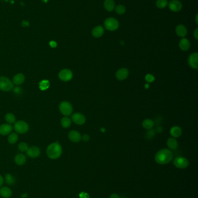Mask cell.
Wrapping results in <instances>:
<instances>
[{"instance_id":"1","label":"cell","mask_w":198,"mask_h":198,"mask_svg":"<svg viewBox=\"0 0 198 198\" xmlns=\"http://www.w3.org/2000/svg\"><path fill=\"white\" fill-rule=\"evenodd\" d=\"M173 158V153L170 150L164 148L159 151L155 155L154 160L160 165H166L171 161Z\"/></svg>"},{"instance_id":"2","label":"cell","mask_w":198,"mask_h":198,"mask_svg":"<svg viewBox=\"0 0 198 198\" xmlns=\"http://www.w3.org/2000/svg\"><path fill=\"white\" fill-rule=\"evenodd\" d=\"M62 153L61 145L58 142L50 144L46 149L48 156L52 159H55L60 157Z\"/></svg>"},{"instance_id":"3","label":"cell","mask_w":198,"mask_h":198,"mask_svg":"<svg viewBox=\"0 0 198 198\" xmlns=\"http://www.w3.org/2000/svg\"><path fill=\"white\" fill-rule=\"evenodd\" d=\"M14 88V83L8 78L5 77H0V90L4 92H8Z\"/></svg>"},{"instance_id":"4","label":"cell","mask_w":198,"mask_h":198,"mask_svg":"<svg viewBox=\"0 0 198 198\" xmlns=\"http://www.w3.org/2000/svg\"><path fill=\"white\" fill-rule=\"evenodd\" d=\"M104 26L109 31H115L119 26L118 22L113 18L106 19L104 22Z\"/></svg>"},{"instance_id":"5","label":"cell","mask_w":198,"mask_h":198,"mask_svg":"<svg viewBox=\"0 0 198 198\" xmlns=\"http://www.w3.org/2000/svg\"><path fill=\"white\" fill-rule=\"evenodd\" d=\"M173 164L178 169H185L188 166L189 162L185 157L178 156L174 159Z\"/></svg>"},{"instance_id":"6","label":"cell","mask_w":198,"mask_h":198,"mask_svg":"<svg viewBox=\"0 0 198 198\" xmlns=\"http://www.w3.org/2000/svg\"><path fill=\"white\" fill-rule=\"evenodd\" d=\"M59 110L63 115L69 116L73 112V107L70 103L63 101L59 105Z\"/></svg>"},{"instance_id":"7","label":"cell","mask_w":198,"mask_h":198,"mask_svg":"<svg viewBox=\"0 0 198 198\" xmlns=\"http://www.w3.org/2000/svg\"><path fill=\"white\" fill-rule=\"evenodd\" d=\"M14 129L19 134H24L28 130V125L26 122L20 121L15 124Z\"/></svg>"},{"instance_id":"8","label":"cell","mask_w":198,"mask_h":198,"mask_svg":"<svg viewBox=\"0 0 198 198\" xmlns=\"http://www.w3.org/2000/svg\"><path fill=\"white\" fill-rule=\"evenodd\" d=\"M59 78L61 80L64 82L71 80L73 78L72 71L69 69H63L59 73Z\"/></svg>"},{"instance_id":"9","label":"cell","mask_w":198,"mask_h":198,"mask_svg":"<svg viewBox=\"0 0 198 198\" xmlns=\"http://www.w3.org/2000/svg\"><path fill=\"white\" fill-rule=\"evenodd\" d=\"M72 121L74 124L77 125H82L86 122V119L84 115H83L80 113L77 112L72 115Z\"/></svg>"},{"instance_id":"10","label":"cell","mask_w":198,"mask_h":198,"mask_svg":"<svg viewBox=\"0 0 198 198\" xmlns=\"http://www.w3.org/2000/svg\"><path fill=\"white\" fill-rule=\"evenodd\" d=\"M198 54L193 53L189 56L188 62L190 67L194 69L198 68Z\"/></svg>"},{"instance_id":"11","label":"cell","mask_w":198,"mask_h":198,"mask_svg":"<svg viewBox=\"0 0 198 198\" xmlns=\"http://www.w3.org/2000/svg\"><path fill=\"white\" fill-rule=\"evenodd\" d=\"M129 75L128 70L126 68H123L118 70L116 73V77L119 81H123L126 80Z\"/></svg>"},{"instance_id":"12","label":"cell","mask_w":198,"mask_h":198,"mask_svg":"<svg viewBox=\"0 0 198 198\" xmlns=\"http://www.w3.org/2000/svg\"><path fill=\"white\" fill-rule=\"evenodd\" d=\"M69 138L73 143H79L81 141V135L80 133L77 130H72L68 135Z\"/></svg>"},{"instance_id":"13","label":"cell","mask_w":198,"mask_h":198,"mask_svg":"<svg viewBox=\"0 0 198 198\" xmlns=\"http://www.w3.org/2000/svg\"><path fill=\"white\" fill-rule=\"evenodd\" d=\"M169 8L172 12H178L182 8V4L178 0H171L169 4Z\"/></svg>"},{"instance_id":"14","label":"cell","mask_w":198,"mask_h":198,"mask_svg":"<svg viewBox=\"0 0 198 198\" xmlns=\"http://www.w3.org/2000/svg\"><path fill=\"white\" fill-rule=\"evenodd\" d=\"M27 154L29 157L35 158L40 155V150L36 146L31 147L27 150Z\"/></svg>"},{"instance_id":"15","label":"cell","mask_w":198,"mask_h":198,"mask_svg":"<svg viewBox=\"0 0 198 198\" xmlns=\"http://www.w3.org/2000/svg\"><path fill=\"white\" fill-rule=\"evenodd\" d=\"M12 126L10 124H3L0 126V134L1 135H7L12 131Z\"/></svg>"},{"instance_id":"16","label":"cell","mask_w":198,"mask_h":198,"mask_svg":"<svg viewBox=\"0 0 198 198\" xmlns=\"http://www.w3.org/2000/svg\"><path fill=\"white\" fill-rule=\"evenodd\" d=\"M104 33V28L100 26H98L93 28L92 31V35L95 38H99L102 36Z\"/></svg>"},{"instance_id":"17","label":"cell","mask_w":198,"mask_h":198,"mask_svg":"<svg viewBox=\"0 0 198 198\" xmlns=\"http://www.w3.org/2000/svg\"><path fill=\"white\" fill-rule=\"evenodd\" d=\"M170 133L171 136L174 138L179 137L182 134V130L179 126H172L170 130Z\"/></svg>"},{"instance_id":"18","label":"cell","mask_w":198,"mask_h":198,"mask_svg":"<svg viewBox=\"0 0 198 198\" xmlns=\"http://www.w3.org/2000/svg\"><path fill=\"white\" fill-rule=\"evenodd\" d=\"M176 33L178 36H181V37H184L187 34V30L186 27H185L184 25H180L177 26L176 29Z\"/></svg>"},{"instance_id":"19","label":"cell","mask_w":198,"mask_h":198,"mask_svg":"<svg viewBox=\"0 0 198 198\" xmlns=\"http://www.w3.org/2000/svg\"><path fill=\"white\" fill-rule=\"evenodd\" d=\"M179 47L183 51H188L190 48V42L187 38H182L179 42Z\"/></svg>"},{"instance_id":"20","label":"cell","mask_w":198,"mask_h":198,"mask_svg":"<svg viewBox=\"0 0 198 198\" xmlns=\"http://www.w3.org/2000/svg\"><path fill=\"white\" fill-rule=\"evenodd\" d=\"M25 80V77L22 74H18L14 76L13 78V83L16 85L22 84Z\"/></svg>"},{"instance_id":"21","label":"cell","mask_w":198,"mask_h":198,"mask_svg":"<svg viewBox=\"0 0 198 198\" xmlns=\"http://www.w3.org/2000/svg\"><path fill=\"white\" fill-rule=\"evenodd\" d=\"M167 145L170 150H176L178 147V142L174 137H170L167 141Z\"/></svg>"},{"instance_id":"22","label":"cell","mask_w":198,"mask_h":198,"mask_svg":"<svg viewBox=\"0 0 198 198\" xmlns=\"http://www.w3.org/2000/svg\"><path fill=\"white\" fill-rule=\"evenodd\" d=\"M115 3L113 0H105L104 2V7L108 11L111 12L115 9Z\"/></svg>"},{"instance_id":"23","label":"cell","mask_w":198,"mask_h":198,"mask_svg":"<svg viewBox=\"0 0 198 198\" xmlns=\"http://www.w3.org/2000/svg\"><path fill=\"white\" fill-rule=\"evenodd\" d=\"M0 195L4 198H8L12 195V191L9 188L4 187L0 189Z\"/></svg>"},{"instance_id":"24","label":"cell","mask_w":198,"mask_h":198,"mask_svg":"<svg viewBox=\"0 0 198 198\" xmlns=\"http://www.w3.org/2000/svg\"><path fill=\"white\" fill-rule=\"evenodd\" d=\"M26 161V156L22 153L16 155L15 158V162H16V163L18 164V165H22L24 163H25Z\"/></svg>"},{"instance_id":"25","label":"cell","mask_w":198,"mask_h":198,"mask_svg":"<svg viewBox=\"0 0 198 198\" xmlns=\"http://www.w3.org/2000/svg\"><path fill=\"white\" fill-rule=\"evenodd\" d=\"M142 125L144 129L149 130V129H151L154 126V122L152 119H146L144 120Z\"/></svg>"},{"instance_id":"26","label":"cell","mask_w":198,"mask_h":198,"mask_svg":"<svg viewBox=\"0 0 198 198\" xmlns=\"http://www.w3.org/2000/svg\"><path fill=\"white\" fill-rule=\"evenodd\" d=\"M50 86L48 80H42L39 83V88L41 90H47Z\"/></svg>"},{"instance_id":"27","label":"cell","mask_w":198,"mask_h":198,"mask_svg":"<svg viewBox=\"0 0 198 198\" xmlns=\"http://www.w3.org/2000/svg\"><path fill=\"white\" fill-rule=\"evenodd\" d=\"M5 119L8 124H14L15 122L16 118L13 114L8 113L5 116Z\"/></svg>"},{"instance_id":"28","label":"cell","mask_w":198,"mask_h":198,"mask_svg":"<svg viewBox=\"0 0 198 198\" xmlns=\"http://www.w3.org/2000/svg\"><path fill=\"white\" fill-rule=\"evenodd\" d=\"M71 123H72V121L69 118L65 117L61 119V125L63 128L69 127L71 125Z\"/></svg>"},{"instance_id":"29","label":"cell","mask_w":198,"mask_h":198,"mask_svg":"<svg viewBox=\"0 0 198 198\" xmlns=\"http://www.w3.org/2000/svg\"><path fill=\"white\" fill-rule=\"evenodd\" d=\"M18 140V135L15 133H12L8 136V142L10 144H15Z\"/></svg>"},{"instance_id":"30","label":"cell","mask_w":198,"mask_h":198,"mask_svg":"<svg viewBox=\"0 0 198 198\" xmlns=\"http://www.w3.org/2000/svg\"><path fill=\"white\" fill-rule=\"evenodd\" d=\"M168 2L167 0H158L156 1V6L160 9L165 8Z\"/></svg>"},{"instance_id":"31","label":"cell","mask_w":198,"mask_h":198,"mask_svg":"<svg viewBox=\"0 0 198 198\" xmlns=\"http://www.w3.org/2000/svg\"><path fill=\"white\" fill-rule=\"evenodd\" d=\"M5 180L7 183L9 185H13L15 182V179L9 174H8L5 176Z\"/></svg>"},{"instance_id":"32","label":"cell","mask_w":198,"mask_h":198,"mask_svg":"<svg viewBox=\"0 0 198 198\" xmlns=\"http://www.w3.org/2000/svg\"><path fill=\"white\" fill-rule=\"evenodd\" d=\"M18 148L20 151L25 152V151H27V150L28 149V146L27 143L22 142L18 145Z\"/></svg>"},{"instance_id":"33","label":"cell","mask_w":198,"mask_h":198,"mask_svg":"<svg viewBox=\"0 0 198 198\" xmlns=\"http://www.w3.org/2000/svg\"><path fill=\"white\" fill-rule=\"evenodd\" d=\"M116 12L118 15H122L125 13L126 8L122 5H118L116 8Z\"/></svg>"},{"instance_id":"34","label":"cell","mask_w":198,"mask_h":198,"mask_svg":"<svg viewBox=\"0 0 198 198\" xmlns=\"http://www.w3.org/2000/svg\"><path fill=\"white\" fill-rule=\"evenodd\" d=\"M155 78L154 77H153L152 75L151 74H147L146 76H145V80L147 81L148 82H153V81H154Z\"/></svg>"},{"instance_id":"35","label":"cell","mask_w":198,"mask_h":198,"mask_svg":"<svg viewBox=\"0 0 198 198\" xmlns=\"http://www.w3.org/2000/svg\"><path fill=\"white\" fill-rule=\"evenodd\" d=\"M14 92L17 95H20L22 93V89L20 87H15L14 89Z\"/></svg>"},{"instance_id":"36","label":"cell","mask_w":198,"mask_h":198,"mask_svg":"<svg viewBox=\"0 0 198 198\" xmlns=\"http://www.w3.org/2000/svg\"><path fill=\"white\" fill-rule=\"evenodd\" d=\"M81 140H82L84 141L85 142H87L88 141H89L90 140V136L88 135H84L82 136H81Z\"/></svg>"},{"instance_id":"37","label":"cell","mask_w":198,"mask_h":198,"mask_svg":"<svg viewBox=\"0 0 198 198\" xmlns=\"http://www.w3.org/2000/svg\"><path fill=\"white\" fill-rule=\"evenodd\" d=\"M50 46L51 47V48H55L57 46V43L54 41H51L50 42Z\"/></svg>"},{"instance_id":"38","label":"cell","mask_w":198,"mask_h":198,"mask_svg":"<svg viewBox=\"0 0 198 198\" xmlns=\"http://www.w3.org/2000/svg\"><path fill=\"white\" fill-rule=\"evenodd\" d=\"M22 25L23 27H27L29 26V22L26 20H24L22 22Z\"/></svg>"},{"instance_id":"39","label":"cell","mask_w":198,"mask_h":198,"mask_svg":"<svg viewBox=\"0 0 198 198\" xmlns=\"http://www.w3.org/2000/svg\"><path fill=\"white\" fill-rule=\"evenodd\" d=\"M198 28H196L195 30V31H194V36H195V38L196 39H198Z\"/></svg>"},{"instance_id":"40","label":"cell","mask_w":198,"mask_h":198,"mask_svg":"<svg viewBox=\"0 0 198 198\" xmlns=\"http://www.w3.org/2000/svg\"><path fill=\"white\" fill-rule=\"evenodd\" d=\"M120 198V197L116 194H112L110 196V198Z\"/></svg>"},{"instance_id":"41","label":"cell","mask_w":198,"mask_h":198,"mask_svg":"<svg viewBox=\"0 0 198 198\" xmlns=\"http://www.w3.org/2000/svg\"><path fill=\"white\" fill-rule=\"evenodd\" d=\"M3 183H4V179L0 175V187L3 184Z\"/></svg>"},{"instance_id":"42","label":"cell","mask_w":198,"mask_h":198,"mask_svg":"<svg viewBox=\"0 0 198 198\" xmlns=\"http://www.w3.org/2000/svg\"><path fill=\"white\" fill-rule=\"evenodd\" d=\"M196 23L198 24V15H197L196 16Z\"/></svg>"},{"instance_id":"43","label":"cell","mask_w":198,"mask_h":198,"mask_svg":"<svg viewBox=\"0 0 198 198\" xmlns=\"http://www.w3.org/2000/svg\"><path fill=\"white\" fill-rule=\"evenodd\" d=\"M43 2H45V3H46V2L48 1V0H43Z\"/></svg>"},{"instance_id":"44","label":"cell","mask_w":198,"mask_h":198,"mask_svg":"<svg viewBox=\"0 0 198 198\" xmlns=\"http://www.w3.org/2000/svg\"><path fill=\"white\" fill-rule=\"evenodd\" d=\"M101 130L103 132H104L105 131V130L104 129V128H102V129H101Z\"/></svg>"},{"instance_id":"45","label":"cell","mask_w":198,"mask_h":198,"mask_svg":"<svg viewBox=\"0 0 198 198\" xmlns=\"http://www.w3.org/2000/svg\"><path fill=\"white\" fill-rule=\"evenodd\" d=\"M145 85H146V88H148V84H146Z\"/></svg>"}]
</instances>
